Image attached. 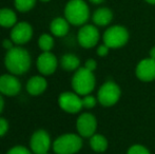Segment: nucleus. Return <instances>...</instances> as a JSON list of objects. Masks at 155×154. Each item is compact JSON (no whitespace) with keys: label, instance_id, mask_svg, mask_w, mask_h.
Instances as JSON below:
<instances>
[{"label":"nucleus","instance_id":"obj_1","mask_svg":"<svg viewBox=\"0 0 155 154\" xmlns=\"http://www.w3.org/2000/svg\"><path fill=\"white\" fill-rule=\"evenodd\" d=\"M4 66L11 74H25L32 66L31 55L25 48L14 47L10 51H6L4 56Z\"/></svg>","mask_w":155,"mask_h":154},{"label":"nucleus","instance_id":"obj_2","mask_svg":"<svg viewBox=\"0 0 155 154\" xmlns=\"http://www.w3.org/2000/svg\"><path fill=\"white\" fill-rule=\"evenodd\" d=\"M90 17V10L84 0H70L64 6V18L70 25H84Z\"/></svg>","mask_w":155,"mask_h":154},{"label":"nucleus","instance_id":"obj_3","mask_svg":"<svg viewBox=\"0 0 155 154\" xmlns=\"http://www.w3.org/2000/svg\"><path fill=\"white\" fill-rule=\"evenodd\" d=\"M71 84L74 92L80 96H86L94 90L96 80L92 71H89L84 67L75 71Z\"/></svg>","mask_w":155,"mask_h":154},{"label":"nucleus","instance_id":"obj_4","mask_svg":"<svg viewBox=\"0 0 155 154\" xmlns=\"http://www.w3.org/2000/svg\"><path fill=\"white\" fill-rule=\"evenodd\" d=\"M52 147L56 154H75L82 148V138L79 134H62L54 140Z\"/></svg>","mask_w":155,"mask_h":154},{"label":"nucleus","instance_id":"obj_5","mask_svg":"<svg viewBox=\"0 0 155 154\" xmlns=\"http://www.w3.org/2000/svg\"><path fill=\"white\" fill-rule=\"evenodd\" d=\"M129 32L123 25H113L104 34V43L110 49H118L128 42Z\"/></svg>","mask_w":155,"mask_h":154},{"label":"nucleus","instance_id":"obj_6","mask_svg":"<svg viewBox=\"0 0 155 154\" xmlns=\"http://www.w3.org/2000/svg\"><path fill=\"white\" fill-rule=\"evenodd\" d=\"M120 95V88L115 82L107 81L98 90L97 100L104 107H112L119 100Z\"/></svg>","mask_w":155,"mask_h":154},{"label":"nucleus","instance_id":"obj_7","mask_svg":"<svg viewBox=\"0 0 155 154\" xmlns=\"http://www.w3.org/2000/svg\"><path fill=\"white\" fill-rule=\"evenodd\" d=\"M51 145V136L43 129L35 131L30 138V149L34 154L49 153Z\"/></svg>","mask_w":155,"mask_h":154},{"label":"nucleus","instance_id":"obj_8","mask_svg":"<svg viewBox=\"0 0 155 154\" xmlns=\"http://www.w3.org/2000/svg\"><path fill=\"white\" fill-rule=\"evenodd\" d=\"M58 105L60 109L70 114H75L80 112L84 108L82 98L75 92H63L58 97Z\"/></svg>","mask_w":155,"mask_h":154},{"label":"nucleus","instance_id":"obj_9","mask_svg":"<svg viewBox=\"0 0 155 154\" xmlns=\"http://www.w3.org/2000/svg\"><path fill=\"white\" fill-rule=\"evenodd\" d=\"M99 31L95 25H84L78 31V43L84 49H91L95 47L99 40Z\"/></svg>","mask_w":155,"mask_h":154},{"label":"nucleus","instance_id":"obj_10","mask_svg":"<svg viewBox=\"0 0 155 154\" xmlns=\"http://www.w3.org/2000/svg\"><path fill=\"white\" fill-rule=\"evenodd\" d=\"M10 37L15 44L22 45L28 43L33 37V28L27 21L17 22L11 30Z\"/></svg>","mask_w":155,"mask_h":154},{"label":"nucleus","instance_id":"obj_11","mask_svg":"<svg viewBox=\"0 0 155 154\" xmlns=\"http://www.w3.org/2000/svg\"><path fill=\"white\" fill-rule=\"evenodd\" d=\"M76 129L81 137H89L95 134L97 129L96 117L91 113H82L76 120Z\"/></svg>","mask_w":155,"mask_h":154},{"label":"nucleus","instance_id":"obj_12","mask_svg":"<svg viewBox=\"0 0 155 154\" xmlns=\"http://www.w3.org/2000/svg\"><path fill=\"white\" fill-rule=\"evenodd\" d=\"M36 67L38 72L43 76L52 75L57 70L58 60L56 58V56L51 52H42L37 57Z\"/></svg>","mask_w":155,"mask_h":154},{"label":"nucleus","instance_id":"obj_13","mask_svg":"<svg viewBox=\"0 0 155 154\" xmlns=\"http://www.w3.org/2000/svg\"><path fill=\"white\" fill-rule=\"evenodd\" d=\"M21 91V82L14 74H3L0 76V93L4 96H16Z\"/></svg>","mask_w":155,"mask_h":154},{"label":"nucleus","instance_id":"obj_14","mask_svg":"<svg viewBox=\"0 0 155 154\" xmlns=\"http://www.w3.org/2000/svg\"><path fill=\"white\" fill-rule=\"evenodd\" d=\"M135 73L137 78L141 81H153L155 80V60L152 58L140 60L137 64Z\"/></svg>","mask_w":155,"mask_h":154},{"label":"nucleus","instance_id":"obj_15","mask_svg":"<svg viewBox=\"0 0 155 154\" xmlns=\"http://www.w3.org/2000/svg\"><path fill=\"white\" fill-rule=\"evenodd\" d=\"M48 88V81L43 76L40 75H35L30 78L27 82V92L32 96H38L41 95Z\"/></svg>","mask_w":155,"mask_h":154},{"label":"nucleus","instance_id":"obj_16","mask_svg":"<svg viewBox=\"0 0 155 154\" xmlns=\"http://www.w3.org/2000/svg\"><path fill=\"white\" fill-rule=\"evenodd\" d=\"M70 30V23L63 17H57L52 20L51 25H50V31H51L52 35L56 36V37H63L69 33Z\"/></svg>","mask_w":155,"mask_h":154},{"label":"nucleus","instance_id":"obj_17","mask_svg":"<svg viewBox=\"0 0 155 154\" xmlns=\"http://www.w3.org/2000/svg\"><path fill=\"white\" fill-rule=\"evenodd\" d=\"M113 13L108 8H100L94 12L92 16V20L98 27H106L112 21Z\"/></svg>","mask_w":155,"mask_h":154},{"label":"nucleus","instance_id":"obj_18","mask_svg":"<svg viewBox=\"0 0 155 154\" xmlns=\"http://www.w3.org/2000/svg\"><path fill=\"white\" fill-rule=\"evenodd\" d=\"M17 23V15L12 8H0V27L10 29Z\"/></svg>","mask_w":155,"mask_h":154},{"label":"nucleus","instance_id":"obj_19","mask_svg":"<svg viewBox=\"0 0 155 154\" xmlns=\"http://www.w3.org/2000/svg\"><path fill=\"white\" fill-rule=\"evenodd\" d=\"M60 64H61V68L63 70L68 71V72H71V71H76L79 69L80 60L74 54H65L61 57L60 59Z\"/></svg>","mask_w":155,"mask_h":154},{"label":"nucleus","instance_id":"obj_20","mask_svg":"<svg viewBox=\"0 0 155 154\" xmlns=\"http://www.w3.org/2000/svg\"><path fill=\"white\" fill-rule=\"evenodd\" d=\"M90 146L95 152H104L108 148V140L101 134H94L90 137Z\"/></svg>","mask_w":155,"mask_h":154},{"label":"nucleus","instance_id":"obj_21","mask_svg":"<svg viewBox=\"0 0 155 154\" xmlns=\"http://www.w3.org/2000/svg\"><path fill=\"white\" fill-rule=\"evenodd\" d=\"M38 47L42 52H51L54 48V38L50 34H42L38 38Z\"/></svg>","mask_w":155,"mask_h":154},{"label":"nucleus","instance_id":"obj_22","mask_svg":"<svg viewBox=\"0 0 155 154\" xmlns=\"http://www.w3.org/2000/svg\"><path fill=\"white\" fill-rule=\"evenodd\" d=\"M37 0H14V5L18 12L27 13L34 8Z\"/></svg>","mask_w":155,"mask_h":154},{"label":"nucleus","instance_id":"obj_23","mask_svg":"<svg viewBox=\"0 0 155 154\" xmlns=\"http://www.w3.org/2000/svg\"><path fill=\"white\" fill-rule=\"evenodd\" d=\"M6 154H34L32 152L31 149H28L27 147L23 146H14L10 149V150L6 152Z\"/></svg>","mask_w":155,"mask_h":154},{"label":"nucleus","instance_id":"obj_24","mask_svg":"<svg viewBox=\"0 0 155 154\" xmlns=\"http://www.w3.org/2000/svg\"><path fill=\"white\" fill-rule=\"evenodd\" d=\"M127 154H150V152L146 147L141 145H133L132 147L129 148Z\"/></svg>","mask_w":155,"mask_h":154},{"label":"nucleus","instance_id":"obj_25","mask_svg":"<svg viewBox=\"0 0 155 154\" xmlns=\"http://www.w3.org/2000/svg\"><path fill=\"white\" fill-rule=\"evenodd\" d=\"M96 103H97V99L90 94L82 97V106H84V108L92 109L96 106Z\"/></svg>","mask_w":155,"mask_h":154},{"label":"nucleus","instance_id":"obj_26","mask_svg":"<svg viewBox=\"0 0 155 154\" xmlns=\"http://www.w3.org/2000/svg\"><path fill=\"white\" fill-rule=\"evenodd\" d=\"M8 121L4 117H0V137L4 136L8 131Z\"/></svg>","mask_w":155,"mask_h":154},{"label":"nucleus","instance_id":"obj_27","mask_svg":"<svg viewBox=\"0 0 155 154\" xmlns=\"http://www.w3.org/2000/svg\"><path fill=\"white\" fill-rule=\"evenodd\" d=\"M109 50H110V48L104 43V44L99 45V47L97 48V55L100 56V57H104V56L108 55Z\"/></svg>","mask_w":155,"mask_h":154},{"label":"nucleus","instance_id":"obj_28","mask_svg":"<svg viewBox=\"0 0 155 154\" xmlns=\"http://www.w3.org/2000/svg\"><path fill=\"white\" fill-rule=\"evenodd\" d=\"M84 68L88 69L89 71L94 72V71L96 70V68H97V62L94 59H88L86 61V64H84Z\"/></svg>","mask_w":155,"mask_h":154},{"label":"nucleus","instance_id":"obj_29","mask_svg":"<svg viewBox=\"0 0 155 154\" xmlns=\"http://www.w3.org/2000/svg\"><path fill=\"white\" fill-rule=\"evenodd\" d=\"M14 47H15V43L11 38L10 39H3V41H2V48H3L4 50L10 51V50H12Z\"/></svg>","mask_w":155,"mask_h":154},{"label":"nucleus","instance_id":"obj_30","mask_svg":"<svg viewBox=\"0 0 155 154\" xmlns=\"http://www.w3.org/2000/svg\"><path fill=\"white\" fill-rule=\"evenodd\" d=\"M3 109H4V99H3V96H2V94L0 93V114L2 113Z\"/></svg>","mask_w":155,"mask_h":154},{"label":"nucleus","instance_id":"obj_31","mask_svg":"<svg viewBox=\"0 0 155 154\" xmlns=\"http://www.w3.org/2000/svg\"><path fill=\"white\" fill-rule=\"evenodd\" d=\"M150 58H152V59L155 60V47L152 48L151 51H150Z\"/></svg>","mask_w":155,"mask_h":154},{"label":"nucleus","instance_id":"obj_32","mask_svg":"<svg viewBox=\"0 0 155 154\" xmlns=\"http://www.w3.org/2000/svg\"><path fill=\"white\" fill-rule=\"evenodd\" d=\"M89 1L92 2V3H94V4H100V3H102L104 0H89Z\"/></svg>","mask_w":155,"mask_h":154},{"label":"nucleus","instance_id":"obj_33","mask_svg":"<svg viewBox=\"0 0 155 154\" xmlns=\"http://www.w3.org/2000/svg\"><path fill=\"white\" fill-rule=\"evenodd\" d=\"M145 1L150 4H155V0H145Z\"/></svg>","mask_w":155,"mask_h":154},{"label":"nucleus","instance_id":"obj_34","mask_svg":"<svg viewBox=\"0 0 155 154\" xmlns=\"http://www.w3.org/2000/svg\"><path fill=\"white\" fill-rule=\"evenodd\" d=\"M41 2H49V1H51V0H40Z\"/></svg>","mask_w":155,"mask_h":154},{"label":"nucleus","instance_id":"obj_35","mask_svg":"<svg viewBox=\"0 0 155 154\" xmlns=\"http://www.w3.org/2000/svg\"><path fill=\"white\" fill-rule=\"evenodd\" d=\"M45 154H50V153H45Z\"/></svg>","mask_w":155,"mask_h":154}]
</instances>
